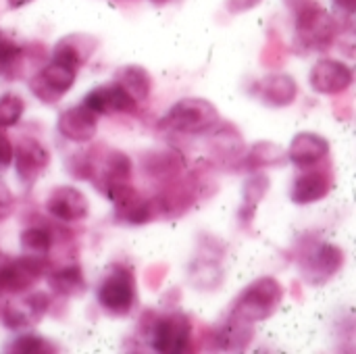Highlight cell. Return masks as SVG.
Instances as JSON below:
<instances>
[{
	"instance_id": "cb8c5ba5",
	"label": "cell",
	"mask_w": 356,
	"mask_h": 354,
	"mask_svg": "<svg viewBox=\"0 0 356 354\" xmlns=\"http://www.w3.org/2000/svg\"><path fill=\"white\" fill-rule=\"evenodd\" d=\"M211 144H213L215 156L219 161H223V163L240 161L244 156V152H246L244 140H242V136L234 127H221V129H217V134L213 136Z\"/></svg>"
},
{
	"instance_id": "1f68e13d",
	"label": "cell",
	"mask_w": 356,
	"mask_h": 354,
	"mask_svg": "<svg viewBox=\"0 0 356 354\" xmlns=\"http://www.w3.org/2000/svg\"><path fill=\"white\" fill-rule=\"evenodd\" d=\"M261 0H227V8L232 13H242V10H248L252 6H257Z\"/></svg>"
},
{
	"instance_id": "2e32d148",
	"label": "cell",
	"mask_w": 356,
	"mask_h": 354,
	"mask_svg": "<svg viewBox=\"0 0 356 354\" xmlns=\"http://www.w3.org/2000/svg\"><path fill=\"white\" fill-rule=\"evenodd\" d=\"M98 46V40L94 35L88 33H69L65 38H60L54 48H52V61L60 63L69 69H73L77 73V69H81L86 65V61L94 54Z\"/></svg>"
},
{
	"instance_id": "9a60e30c",
	"label": "cell",
	"mask_w": 356,
	"mask_h": 354,
	"mask_svg": "<svg viewBox=\"0 0 356 354\" xmlns=\"http://www.w3.org/2000/svg\"><path fill=\"white\" fill-rule=\"evenodd\" d=\"M46 211L63 223H75L88 217L90 202L77 188L56 186L46 200Z\"/></svg>"
},
{
	"instance_id": "e575fe53",
	"label": "cell",
	"mask_w": 356,
	"mask_h": 354,
	"mask_svg": "<svg viewBox=\"0 0 356 354\" xmlns=\"http://www.w3.org/2000/svg\"><path fill=\"white\" fill-rule=\"evenodd\" d=\"M152 4H156V6H163V4H167V2H171V0H150Z\"/></svg>"
},
{
	"instance_id": "ac0fdd59",
	"label": "cell",
	"mask_w": 356,
	"mask_h": 354,
	"mask_svg": "<svg viewBox=\"0 0 356 354\" xmlns=\"http://www.w3.org/2000/svg\"><path fill=\"white\" fill-rule=\"evenodd\" d=\"M257 92L269 106L284 108L290 106L298 96V86L288 73H271L257 83Z\"/></svg>"
},
{
	"instance_id": "d6986e66",
	"label": "cell",
	"mask_w": 356,
	"mask_h": 354,
	"mask_svg": "<svg viewBox=\"0 0 356 354\" xmlns=\"http://www.w3.org/2000/svg\"><path fill=\"white\" fill-rule=\"evenodd\" d=\"M254 338L252 323H246L238 317H227L217 330H215V346L219 351H244Z\"/></svg>"
},
{
	"instance_id": "e0dca14e",
	"label": "cell",
	"mask_w": 356,
	"mask_h": 354,
	"mask_svg": "<svg viewBox=\"0 0 356 354\" xmlns=\"http://www.w3.org/2000/svg\"><path fill=\"white\" fill-rule=\"evenodd\" d=\"M288 152V161L294 163L300 169L315 167L330 154V142L327 138L315 134V131H300L292 138Z\"/></svg>"
},
{
	"instance_id": "ffe728a7",
	"label": "cell",
	"mask_w": 356,
	"mask_h": 354,
	"mask_svg": "<svg viewBox=\"0 0 356 354\" xmlns=\"http://www.w3.org/2000/svg\"><path fill=\"white\" fill-rule=\"evenodd\" d=\"M269 175L263 173V171H254L246 182H244V188H242V207H240V221L250 225V221L254 219V213L259 209V204L263 202L265 194L269 192Z\"/></svg>"
},
{
	"instance_id": "ba28073f",
	"label": "cell",
	"mask_w": 356,
	"mask_h": 354,
	"mask_svg": "<svg viewBox=\"0 0 356 354\" xmlns=\"http://www.w3.org/2000/svg\"><path fill=\"white\" fill-rule=\"evenodd\" d=\"M192 340V323L186 313L173 311L159 317L152 325L150 344L156 353L175 354L190 348Z\"/></svg>"
},
{
	"instance_id": "277c9868",
	"label": "cell",
	"mask_w": 356,
	"mask_h": 354,
	"mask_svg": "<svg viewBox=\"0 0 356 354\" xmlns=\"http://www.w3.org/2000/svg\"><path fill=\"white\" fill-rule=\"evenodd\" d=\"M100 307L111 315H127L136 303V277L131 269L113 265L96 290Z\"/></svg>"
},
{
	"instance_id": "4fadbf2b",
	"label": "cell",
	"mask_w": 356,
	"mask_h": 354,
	"mask_svg": "<svg viewBox=\"0 0 356 354\" xmlns=\"http://www.w3.org/2000/svg\"><path fill=\"white\" fill-rule=\"evenodd\" d=\"M81 104L88 106L96 115H104V113H108V115H113V113H129V115H134L138 111V102L117 81L94 88L92 92L86 94Z\"/></svg>"
},
{
	"instance_id": "4dcf8cb0",
	"label": "cell",
	"mask_w": 356,
	"mask_h": 354,
	"mask_svg": "<svg viewBox=\"0 0 356 354\" xmlns=\"http://www.w3.org/2000/svg\"><path fill=\"white\" fill-rule=\"evenodd\" d=\"M10 163H13V144L0 127V173L6 171L10 167Z\"/></svg>"
},
{
	"instance_id": "484cf974",
	"label": "cell",
	"mask_w": 356,
	"mask_h": 354,
	"mask_svg": "<svg viewBox=\"0 0 356 354\" xmlns=\"http://www.w3.org/2000/svg\"><path fill=\"white\" fill-rule=\"evenodd\" d=\"M2 351L13 354H54L58 353V346L54 342H50L48 338H44V336L21 334L15 340L6 342Z\"/></svg>"
},
{
	"instance_id": "44dd1931",
	"label": "cell",
	"mask_w": 356,
	"mask_h": 354,
	"mask_svg": "<svg viewBox=\"0 0 356 354\" xmlns=\"http://www.w3.org/2000/svg\"><path fill=\"white\" fill-rule=\"evenodd\" d=\"M115 81L136 100V102H144L148 100L150 92H152V77L150 73L140 67V65H125L115 73Z\"/></svg>"
},
{
	"instance_id": "f1b7e54d",
	"label": "cell",
	"mask_w": 356,
	"mask_h": 354,
	"mask_svg": "<svg viewBox=\"0 0 356 354\" xmlns=\"http://www.w3.org/2000/svg\"><path fill=\"white\" fill-rule=\"evenodd\" d=\"M25 111V102L21 96L6 92L0 96V127H13L19 123V119L23 117Z\"/></svg>"
},
{
	"instance_id": "8fae6325",
	"label": "cell",
	"mask_w": 356,
	"mask_h": 354,
	"mask_svg": "<svg viewBox=\"0 0 356 354\" xmlns=\"http://www.w3.org/2000/svg\"><path fill=\"white\" fill-rule=\"evenodd\" d=\"M13 161L19 182L29 188L40 179V175L50 165V152L44 148V144H40L33 138H21L13 148Z\"/></svg>"
},
{
	"instance_id": "83f0119b",
	"label": "cell",
	"mask_w": 356,
	"mask_h": 354,
	"mask_svg": "<svg viewBox=\"0 0 356 354\" xmlns=\"http://www.w3.org/2000/svg\"><path fill=\"white\" fill-rule=\"evenodd\" d=\"M21 58H23V48L0 31V75L15 79Z\"/></svg>"
},
{
	"instance_id": "6da1fadb",
	"label": "cell",
	"mask_w": 356,
	"mask_h": 354,
	"mask_svg": "<svg viewBox=\"0 0 356 354\" xmlns=\"http://www.w3.org/2000/svg\"><path fill=\"white\" fill-rule=\"evenodd\" d=\"M296 17V38L307 50L327 48L338 33L334 17L317 0H286Z\"/></svg>"
},
{
	"instance_id": "f546056e",
	"label": "cell",
	"mask_w": 356,
	"mask_h": 354,
	"mask_svg": "<svg viewBox=\"0 0 356 354\" xmlns=\"http://www.w3.org/2000/svg\"><path fill=\"white\" fill-rule=\"evenodd\" d=\"M13 207H15V196L10 188L0 179V223L13 213Z\"/></svg>"
},
{
	"instance_id": "d6a6232c",
	"label": "cell",
	"mask_w": 356,
	"mask_h": 354,
	"mask_svg": "<svg viewBox=\"0 0 356 354\" xmlns=\"http://www.w3.org/2000/svg\"><path fill=\"white\" fill-rule=\"evenodd\" d=\"M336 8L342 10L344 15H353L356 10V0H334Z\"/></svg>"
},
{
	"instance_id": "7402d4cb",
	"label": "cell",
	"mask_w": 356,
	"mask_h": 354,
	"mask_svg": "<svg viewBox=\"0 0 356 354\" xmlns=\"http://www.w3.org/2000/svg\"><path fill=\"white\" fill-rule=\"evenodd\" d=\"M48 284L58 296H79L86 292V280L79 265H67L48 273Z\"/></svg>"
},
{
	"instance_id": "30bf717a",
	"label": "cell",
	"mask_w": 356,
	"mask_h": 354,
	"mask_svg": "<svg viewBox=\"0 0 356 354\" xmlns=\"http://www.w3.org/2000/svg\"><path fill=\"white\" fill-rule=\"evenodd\" d=\"M355 73L353 69L336 58H321L313 65L309 73V83L317 94L338 96L353 86Z\"/></svg>"
},
{
	"instance_id": "9c48e42d",
	"label": "cell",
	"mask_w": 356,
	"mask_h": 354,
	"mask_svg": "<svg viewBox=\"0 0 356 354\" xmlns=\"http://www.w3.org/2000/svg\"><path fill=\"white\" fill-rule=\"evenodd\" d=\"M75 83V71L60 65V63H50L44 69H40L31 79H29V90L35 94L46 104L58 102Z\"/></svg>"
},
{
	"instance_id": "5b68a950",
	"label": "cell",
	"mask_w": 356,
	"mask_h": 354,
	"mask_svg": "<svg viewBox=\"0 0 356 354\" xmlns=\"http://www.w3.org/2000/svg\"><path fill=\"white\" fill-rule=\"evenodd\" d=\"M48 273L50 263L46 257L23 255L21 259H4L0 261V292H27L40 277Z\"/></svg>"
},
{
	"instance_id": "7c38bea8",
	"label": "cell",
	"mask_w": 356,
	"mask_h": 354,
	"mask_svg": "<svg viewBox=\"0 0 356 354\" xmlns=\"http://www.w3.org/2000/svg\"><path fill=\"white\" fill-rule=\"evenodd\" d=\"M334 186V175L332 169L323 167H307L302 173L296 175L292 190H290V200L294 204H313L323 200Z\"/></svg>"
},
{
	"instance_id": "8992f818",
	"label": "cell",
	"mask_w": 356,
	"mask_h": 354,
	"mask_svg": "<svg viewBox=\"0 0 356 354\" xmlns=\"http://www.w3.org/2000/svg\"><path fill=\"white\" fill-rule=\"evenodd\" d=\"M50 305H52V298L46 292H27V294L17 292V296H13L4 305L2 321L13 332L33 328L44 319Z\"/></svg>"
},
{
	"instance_id": "d4e9b609",
	"label": "cell",
	"mask_w": 356,
	"mask_h": 354,
	"mask_svg": "<svg viewBox=\"0 0 356 354\" xmlns=\"http://www.w3.org/2000/svg\"><path fill=\"white\" fill-rule=\"evenodd\" d=\"M96 177H100L104 182V186H100L102 192L115 182H129V177H131L129 156L121 150H108L104 156V167L100 169V173ZM96 177H92V179H96Z\"/></svg>"
},
{
	"instance_id": "5bb4252c",
	"label": "cell",
	"mask_w": 356,
	"mask_h": 354,
	"mask_svg": "<svg viewBox=\"0 0 356 354\" xmlns=\"http://www.w3.org/2000/svg\"><path fill=\"white\" fill-rule=\"evenodd\" d=\"M56 129L63 138L77 142V144H88L94 140L98 131V115L92 113L83 104H75L65 108L58 119H56Z\"/></svg>"
},
{
	"instance_id": "836d02e7",
	"label": "cell",
	"mask_w": 356,
	"mask_h": 354,
	"mask_svg": "<svg viewBox=\"0 0 356 354\" xmlns=\"http://www.w3.org/2000/svg\"><path fill=\"white\" fill-rule=\"evenodd\" d=\"M6 2H8L10 8H21V6H25V4L33 2V0H6Z\"/></svg>"
},
{
	"instance_id": "7a4b0ae2",
	"label": "cell",
	"mask_w": 356,
	"mask_h": 354,
	"mask_svg": "<svg viewBox=\"0 0 356 354\" xmlns=\"http://www.w3.org/2000/svg\"><path fill=\"white\" fill-rule=\"evenodd\" d=\"M284 300V288L275 277H259L248 284L236 303L232 305V317H238L246 323H261L275 315Z\"/></svg>"
},
{
	"instance_id": "3957f363",
	"label": "cell",
	"mask_w": 356,
	"mask_h": 354,
	"mask_svg": "<svg viewBox=\"0 0 356 354\" xmlns=\"http://www.w3.org/2000/svg\"><path fill=\"white\" fill-rule=\"evenodd\" d=\"M219 125V111L207 98H184L175 102L169 113L161 119L159 127L181 134H209Z\"/></svg>"
},
{
	"instance_id": "603a6c76",
	"label": "cell",
	"mask_w": 356,
	"mask_h": 354,
	"mask_svg": "<svg viewBox=\"0 0 356 354\" xmlns=\"http://www.w3.org/2000/svg\"><path fill=\"white\" fill-rule=\"evenodd\" d=\"M288 163V152L273 142H257L244 156V167L250 171L263 167H282Z\"/></svg>"
},
{
	"instance_id": "4316f807",
	"label": "cell",
	"mask_w": 356,
	"mask_h": 354,
	"mask_svg": "<svg viewBox=\"0 0 356 354\" xmlns=\"http://www.w3.org/2000/svg\"><path fill=\"white\" fill-rule=\"evenodd\" d=\"M21 248L25 255H33V257H46L52 248V234L48 227H40V225H33V227H27L21 238Z\"/></svg>"
},
{
	"instance_id": "52a82bcc",
	"label": "cell",
	"mask_w": 356,
	"mask_h": 354,
	"mask_svg": "<svg viewBox=\"0 0 356 354\" xmlns=\"http://www.w3.org/2000/svg\"><path fill=\"white\" fill-rule=\"evenodd\" d=\"M344 265V250L330 242L309 244L300 257V271L309 284L330 282Z\"/></svg>"
}]
</instances>
